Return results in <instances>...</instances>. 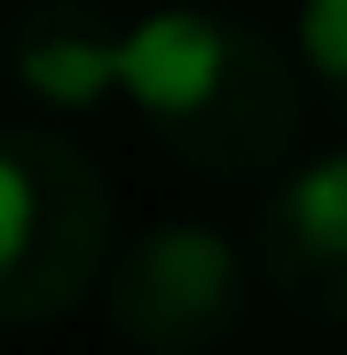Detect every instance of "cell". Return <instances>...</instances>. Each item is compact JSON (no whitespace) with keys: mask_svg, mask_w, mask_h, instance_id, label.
Returning a JSON list of instances; mask_svg holds the SVG:
<instances>
[{"mask_svg":"<svg viewBox=\"0 0 347 355\" xmlns=\"http://www.w3.org/2000/svg\"><path fill=\"white\" fill-rule=\"evenodd\" d=\"M292 64H300V79H308L323 103H332V119L347 127V0H300Z\"/></svg>","mask_w":347,"mask_h":355,"instance_id":"8992f818","label":"cell"},{"mask_svg":"<svg viewBox=\"0 0 347 355\" xmlns=\"http://www.w3.org/2000/svg\"><path fill=\"white\" fill-rule=\"evenodd\" d=\"M8 71L48 111L87 119L118 103V24L95 0H32L8 24Z\"/></svg>","mask_w":347,"mask_h":355,"instance_id":"5b68a950","label":"cell"},{"mask_svg":"<svg viewBox=\"0 0 347 355\" xmlns=\"http://www.w3.org/2000/svg\"><path fill=\"white\" fill-rule=\"evenodd\" d=\"M103 316L134 355H213L244 324V245L213 221H150L103 261Z\"/></svg>","mask_w":347,"mask_h":355,"instance_id":"3957f363","label":"cell"},{"mask_svg":"<svg viewBox=\"0 0 347 355\" xmlns=\"http://www.w3.org/2000/svg\"><path fill=\"white\" fill-rule=\"evenodd\" d=\"M111 182L71 135L0 127V324H48L103 284Z\"/></svg>","mask_w":347,"mask_h":355,"instance_id":"7a4b0ae2","label":"cell"},{"mask_svg":"<svg viewBox=\"0 0 347 355\" xmlns=\"http://www.w3.org/2000/svg\"><path fill=\"white\" fill-rule=\"evenodd\" d=\"M244 268L300 324H347V142L292 158L260 190L244 229Z\"/></svg>","mask_w":347,"mask_h":355,"instance_id":"277c9868","label":"cell"},{"mask_svg":"<svg viewBox=\"0 0 347 355\" xmlns=\"http://www.w3.org/2000/svg\"><path fill=\"white\" fill-rule=\"evenodd\" d=\"M118 103L174 166L206 182H269L300 158L308 79L253 16L166 0L118 24Z\"/></svg>","mask_w":347,"mask_h":355,"instance_id":"6da1fadb","label":"cell"}]
</instances>
